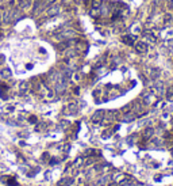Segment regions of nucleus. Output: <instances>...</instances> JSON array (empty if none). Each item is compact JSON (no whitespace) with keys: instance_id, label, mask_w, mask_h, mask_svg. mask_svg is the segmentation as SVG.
Returning <instances> with one entry per match:
<instances>
[{"instance_id":"nucleus-1","label":"nucleus","mask_w":173,"mask_h":186,"mask_svg":"<svg viewBox=\"0 0 173 186\" xmlns=\"http://www.w3.org/2000/svg\"><path fill=\"white\" fill-rule=\"evenodd\" d=\"M104 117H105V110H97V112H95L93 115H92V121H93L95 124H100V122H103Z\"/></svg>"},{"instance_id":"nucleus-2","label":"nucleus","mask_w":173,"mask_h":186,"mask_svg":"<svg viewBox=\"0 0 173 186\" xmlns=\"http://www.w3.org/2000/svg\"><path fill=\"white\" fill-rule=\"evenodd\" d=\"M150 90L153 91L157 96H159V95H162V94H164V84H162L161 82H156L153 86H151Z\"/></svg>"},{"instance_id":"nucleus-3","label":"nucleus","mask_w":173,"mask_h":186,"mask_svg":"<svg viewBox=\"0 0 173 186\" xmlns=\"http://www.w3.org/2000/svg\"><path fill=\"white\" fill-rule=\"evenodd\" d=\"M134 46H135V50H137L138 53H146V52L149 50L147 44H146V42H143V41H138V42H135Z\"/></svg>"},{"instance_id":"nucleus-4","label":"nucleus","mask_w":173,"mask_h":186,"mask_svg":"<svg viewBox=\"0 0 173 186\" xmlns=\"http://www.w3.org/2000/svg\"><path fill=\"white\" fill-rule=\"evenodd\" d=\"M112 179L115 181V182H118V183H122V182H126V181H130L131 178H130L129 175L123 174V172H118V174H115L112 177Z\"/></svg>"},{"instance_id":"nucleus-5","label":"nucleus","mask_w":173,"mask_h":186,"mask_svg":"<svg viewBox=\"0 0 173 186\" xmlns=\"http://www.w3.org/2000/svg\"><path fill=\"white\" fill-rule=\"evenodd\" d=\"M76 36V33H74V30H72V29H66V30H62L61 31V34H58V37L59 38H72V37H74Z\"/></svg>"},{"instance_id":"nucleus-6","label":"nucleus","mask_w":173,"mask_h":186,"mask_svg":"<svg viewBox=\"0 0 173 186\" xmlns=\"http://www.w3.org/2000/svg\"><path fill=\"white\" fill-rule=\"evenodd\" d=\"M73 183V178L70 177H64L57 182V186H72Z\"/></svg>"},{"instance_id":"nucleus-7","label":"nucleus","mask_w":173,"mask_h":186,"mask_svg":"<svg viewBox=\"0 0 173 186\" xmlns=\"http://www.w3.org/2000/svg\"><path fill=\"white\" fill-rule=\"evenodd\" d=\"M122 42L126 45H129V46H134L135 44V37L134 36H123L122 37Z\"/></svg>"},{"instance_id":"nucleus-8","label":"nucleus","mask_w":173,"mask_h":186,"mask_svg":"<svg viewBox=\"0 0 173 186\" xmlns=\"http://www.w3.org/2000/svg\"><path fill=\"white\" fill-rule=\"evenodd\" d=\"M68 112H69L70 114H76V113L78 112V103L77 102H70V103L68 105Z\"/></svg>"},{"instance_id":"nucleus-9","label":"nucleus","mask_w":173,"mask_h":186,"mask_svg":"<svg viewBox=\"0 0 173 186\" xmlns=\"http://www.w3.org/2000/svg\"><path fill=\"white\" fill-rule=\"evenodd\" d=\"M3 19H4L5 23H10V20L12 19V8H7L3 14Z\"/></svg>"},{"instance_id":"nucleus-10","label":"nucleus","mask_w":173,"mask_h":186,"mask_svg":"<svg viewBox=\"0 0 173 186\" xmlns=\"http://www.w3.org/2000/svg\"><path fill=\"white\" fill-rule=\"evenodd\" d=\"M59 11H61V8H59L58 6H50L47 8V15L49 17H51V15H57V14H59Z\"/></svg>"},{"instance_id":"nucleus-11","label":"nucleus","mask_w":173,"mask_h":186,"mask_svg":"<svg viewBox=\"0 0 173 186\" xmlns=\"http://www.w3.org/2000/svg\"><path fill=\"white\" fill-rule=\"evenodd\" d=\"M84 162H85V160H84V158H83V156H80V158H77L74 162H73L72 167H73V169H81V167L84 166Z\"/></svg>"},{"instance_id":"nucleus-12","label":"nucleus","mask_w":173,"mask_h":186,"mask_svg":"<svg viewBox=\"0 0 173 186\" xmlns=\"http://www.w3.org/2000/svg\"><path fill=\"white\" fill-rule=\"evenodd\" d=\"M143 38L145 39H147V41H150V42H157V37L154 36V34H151L150 31H145V33H143Z\"/></svg>"},{"instance_id":"nucleus-13","label":"nucleus","mask_w":173,"mask_h":186,"mask_svg":"<svg viewBox=\"0 0 173 186\" xmlns=\"http://www.w3.org/2000/svg\"><path fill=\"white\" fill-rule=\"evenodd\" d=\"M159 74H161V71H159V69H157V68H151V69H149V76H150L153 80H156L157 77L159 76Z\"/></svg>"},{"instance_id":"nucleus-14","label":"nucleus","mask_w":173,"mask_h":186,"mask_svg":"<svg viewBox=\"0 0 173 186\" xmlns=\"http://www.w3.org/2000/svg\"><path fill=\"white\" fill-rule=\"evenodd\" d=\"M108 179H110V177H108V175H102L100 178H97V179H96V185H97V186L105 185V183L108 182Z\"/></svg>"},{"instance_id":"nucleus-15","label":"nucleus","mask_w":173,"mask_h":186,"mask_svg":"<svg viewBox=\"0 0 173 186\" xmlns=\"http://www.w3.org/2000/svg\"><path fill=\"white\" fill-rule=\"evenodd\" d=\"M153 134H154V129L150 128V126H149V128H146L145 131H143V137H145L146 140L151 139V137H153Z\"/></svg>"},{"instance_id":"nucleus-16","label":"nucleus","mask_w":173,"mask_h":186,"mask_svg":"<svg viewBox=\"0 0 173 186\" xmlns=\"http://www.w3.org/2000/svg\"><path fill=\"white\" fill-rule=\"evenodd\" d=\"M165 96H166V101L168 102H173V86H169L165 93Z\"/></svg>"},{"instance_id":"nucleus-17","label":"nucleus","mask_w":173,"mask_h":186,"mask_svg":"<svg viewBox=\"0 0 173 186\" xmlns=\"http://www.w3.org/2000/svg\"><path fill=\"white\" fill-rule=\"evenodd\" d=\"M135 117H137V115H135L134 113H126V114L123 115V118H122V121H124V122H131L132 120H135Z\"/></svg>"},{"instance_id":"nucleus-18","label":"nucleus","mask_w":173,"mask_h":186,"mask_svg":"<svg viewBox=\"0 0 173 186\" xmlns=\"http://www.w3.org/2000/svg\"><path fill=\"white\" fill-rule=\"evenodd\" d=\"M0 75H2L3 79H10L11 75H12V72H11L10 68H4V69H2V71H0Z\"/></svg>"},{"instance_id":"nucleus-19","label":"nucleus","mask_w":173,"mask_h":186,"mask_svg":"<svg viewBox=\"0 0 173 186\" xmlns=\"http://www.w3.org/2000/svg\"><path fill=\"white\" fill-rule=\"evenodd\" d=\"M19 4L23 10H29L31 6V0H19Z\"/></svg>"},{"instance_id":"nucleus-20","label":"nucleus","mask_w":173,"mask_h":186,"mask_svg":"<svg viewBox=\"0 0 173 186\" xmlns=\"http://www.w3.org/2000/svg\"><path fill=\"white\" fill-rule=\"evenodd\" d=\"M19 88H20V93H27L29 91V88H30V83L29 82H22L20 83V86H19Z\"/></svg>"},{"instance_id":"nucleus-21","label":"nucleus","mask_w":173,"mask_h":186,"mask_svg":"<svg viewBox=\"0 0 173 186\" xmlns=\"http://www.w3.org/2000/svg\"><path fill=\"white\" fill-rule=\"evenodd\" d=\"M103 4V0H92V8H100Z\"/></svg>"},{"instance_id":"nucleus-22","label":"nucleus","mask_w":173,"mask_h":186,"mask_svg":"<svg viewBox=\"0 0 173 186\" xmlns=\"http://www.w3.org/2000/svg\"><path fill=\"white\" fill-rule=\"evenodd\" d=\"M85 48H86V44H85V42H80V41L76 42V49H77V50H80V52H81V50H84Z\"/></svg>"},{"instance_id":"nucleus-23","label":"nucleus","mask_w":173,"mask_h":186,"mask_svg":"<svg viewBox=\"0 0 173 186\" xmlns=\"http://www.w3.org/2000/svg\"><path fill=\"white\" fill-rule=\"evenodd\" d=\"M132 109V105L131 103H129V105H126V106H123L120 109V112L123 113V114H126V113H130V110Z\"/></svg>"},{"instance_id":"nucleus-24","label":"nucleus","mask_w":173,"mask_h":186,"mask_svg":"<svg viewBox=\"0 0 173 186\" xmlns=\"http://www.w3.org/2000/svg\"><path fill=\"white\" fill-rule=\"evenodd\" d=\"M72 79H73V80H77V82H78V80L81 79V75L78 74V72H76V74L72 75Z\"/></svg>"},{"instance_id":"nucleus-25","label":"nucleus","mask_w":173,"mask_h":186,"mask_svg":"<svg viewBox=\"0 0 173 186\" xmlns=\"http://www.w3.org/2000/svg\"><path fill=\"white\" fill-rule=\"evenodd\" d=\"M172 15H170V14H168V15H165V20H164V22L165 23H170V22H172Z\"/></svg>"},{"instance_id":"nucleus-26","label":"nucleus","mask_w":173,"mask_h":186,"mask_svg":"<svg viewBox=\"0 0 173 186\" xmlns=\"http://www.w3.org/2000/svg\"><path fill=\"white\" fill-rule=\"evenodd\" d=\"M107 186H120V185H119L118 182H115V181H112V182H110Z\"/></svg>"},{"instance_id":"nucleus-27","label":"nucleus","mask_w":173,"mask_h":186,"mask_svg":"<svg viewBox=\"0 0 173 186\" xmlns=\"http://www.w3.org/2000/svg\"><path fill=\"white\" fill-rule=\"evenodd\" d=\"M30 121H31V122H35V121H37V117H35V115H31V117H30Z\"/></svg>"},{"instance_id":"nucleus-28","label":"nucleus","mask_w":173,"mask_h":186,"mask_svg":"<svg viewBox=\"0 0 173 186\" xmlns=\"http://www.w3.org/2000/svg\"><path fill=\"white\" fill-rule=\"evenodd\" d=\"M73 0H64V4H70Z\"/></svg>"},{"instance_id":"nucleus-29","label":"nucleus","mask_w":173,"mask_h":186,"mask_svg":"<svg viewBox=\"0 0 173 186\" xmlns=\"http://www.w3.org/2000/svg\"><path fill=\"white\" fill-rule=\"evenodd\" d=\"M89 186H97V185H89Z\"/></svg>"}]
</instances>
